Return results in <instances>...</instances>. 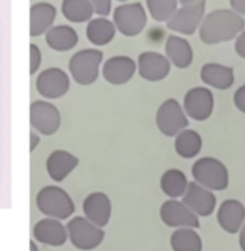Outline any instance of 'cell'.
Listing matches in <instances>:
<instances>
[{"label":"cell","instance_id":"obj_38","mask_svg":"<svg viewBox=\"0 0 245 251\" xmlns=\"http://www.w3.org/2000/svg\"><path fill=\"white\" fill-rule=\"evenodd\" d=\"M30 251H39V248L34 241L30 242Z\"/></svg>","mask_w":245,"mask_h":251},{"label":"cell","instance_id":"obj_27","mask_svg":"<svg viewBox=\"0 0 245 251\" xmlns=\"http://www.w3.org/2000/svg\"><path fill=\"white\" fill-rule=\"evenodd\" d=\"M170 245L173 251H202V239L195 228L181 227L171 234Z\"/></svg>","mask_w":245,"mask_h":251},{"label":"cell","instance_id":"obj_18","mask_svg":"<svg viewBox=\"0 0 245 251\" xmlns=\"http://www.w3.org/2000/svg\"><path fill=\"white\" fill-rule=\"evenodd\" d=\"M34 237L37 242L50 247H61L69 239L67 227L59 219L46 218L34 227Z\"/></svg>","mask_w":245,"mask_h":251},{"label":"cell","instance_id":"obj_25","mask_svg":"<svg viewBox=\"0 0 245 251\" xmlns=\"http://www.w3.org/2000/svg\"><path fill=\"white\" fill-rule=\"evenodd\" d=\"M189 185L186 174L178 169H169L160 177V189L170 199L182 198Z\"/></svg>","mask_w":245,"mask_h":251},{"label":"cell","instance_id":"obj_35","mask_svg":"<svg viewBox=\"0 0 245 251\" xmlns=\"http://www.w3.org/2000/svg\"><path fill=\"white\" fill-rule=\"evenodd\" d=\"M30 140H31V143H30V150L34 151V150L37 147V145L40 144V136L37 135L36 133L31 132V134H30Z\"/></svg>","mask_w":245,"mask_h":251},{"label":"cell","instance_id":"obj_19","mask_svg":"<svg viewBox=\"0 0 245 251\" xmlns=\"http://www.w3.org/2000/svg\"><path fill=\"white\" fill-rule=\"evenodd\" d=\"M79 159L74 154L65 151V150H56L53 151L46 162L47 173L53 181L62 182L69 175L77 168Z\"/></svg>","mask_w":245,"mask_h":251},{"label":"cell","instance_id":"obj_31","mask_svg":"<svg viewBox=\"0 0 245 251\" xmlns=\"http://www.w3.org/2000/svg\"><path fill=\"white\" fill-rule=\"evenodd\" d=\"M94 6L95 13L102 17H107L111 12V0H90Z\"/></svg>","mask_w":245,"mask_h":251},{"label":"cell","instance_id":"obj_21","mask_svg":"<svg viewBox=\"0 0 245 251\" xmlns=\"http://www.w3.org/2000/svg\"><path fill=\"white\" fill-rule=\"evenodd\" d=\"M56 17V9L49 2H37L30 10V35L37 37L47 32L53 26Z\"/></svg>","mask_w":245,"mask_h":251},{"label":"cell","instance_id":"obj_36","mask_svg":"<svg viewBox=\"0 0 245 251\" xmlns=\"http://www.w3.org/2000/svg\"><path fill=\"white\" fill-rule=\"evenodd\" d=\"M239 247H241L242 251H245V223L239 231Z\"/></svg>","mask_w":245,"mask_h":251},{"label":"cell","instance_id":"obj_5","mask_svg":"<svg viewBox=\"0 0 245 251\" xmlns=\"http://www.w3.org/2000/svg\"><path fill=\"white\" fill-rule=\"evenodd\" d=\"M66 227L69 239L73 247L79 250L96 249L105 237L103 228L92 224L85 217H74L70 220Z\"/></svg>","mask_w":245,"mask_h":251},{"label":"cell","instance_id":"obj_30","mask_svg":"<svg viewBox=\"0 0 245 251\" xmlns=\"http://www.w3.org/2000/svg\"><path fill=\"white\" fill-rule=\"evenodd\" d=\"M41 50L36 45L30 46V75H35L41 66Z\"/></svg>","mask_w":245,"mask_h":251},{"label":"cell","instance_id":"obj_10","mask_svg":"<svg viewBox=\"0 0 245 251\" xmlns=\"http://www.w3.org/2000/svg\"><path fill=\"white\" fill-rule=\"evenodd\" d=\"M159 215L162 222L169 227H200V220L189 207L176 199H170L160 206Z\"/></svg>","mask_w":245,"mask_h":251},{"label":"cell","instance_id":"obj_12","mask_svg":"<svg viewBox=\"0 0 245 251\" xmlns=\"http://www.w3.org/2000/svg\"><path fill=\"white\" fill-rule=\"evenodd\" d=\"M36 89L41 96L48 100H58L69 92L70 78L61 68H47L37 77Z\"/></svg>","mask_w":245,"mask_h":251},{"label":"cell","instance_id":"obj_39","mask_svg":"<svg viewBox=\"0 0 245 251\" xmlns=\"http://www.w3.org/2000/svg\"><path fill=\"white\" fill-rule=\"evenodd\" d=\"M118 1H127V0H118Z\"/></svg>","mask_w":245,"mask_h":251},{"label":"cell","instance_id":"obj_3","mask_svg":"<svg viewBox=\"0 0 245 251\" xmlns=\"http://www.w3.org/2000/svg\"><path fill=\"white\" fill-rule=\"evenodd\" d=\"M192 175L195 182L209 190L221 192L230 183L227 168L214 157H202L196 160L192 168Z\"/></svg>","mask_w":245,"mask_h":251},{"label":"cell","instance_id":"obj_22","mask_svg":"<svg viewBox=\"0 0 245 251\" xmlns=\"http://www.w3.org/2000/svg\"><path fill=\"white\" fill-rule=\"evenodd\" d=\"M165 53L171 64L181 70L189 67L194 58L190 43L186 39L177 35H170L168 37L167 43H165Z\"/></svg>","mask_w":245,"mask_h":251},{"label":"cell","instance_id":"obj_1","mask_svg":"<svg viewBox=\"0 0 245 251\" xmlns=\"http://www.w3.org/2000/svg\"><path fill=\"white\" fill-rule=\"evenodd\" d=\"M244 26V18L233 10H214L203 18L198 28V37L209 46L227 42L235 39Z\"/></svg>","mask_w":245,"mask_h":251},{"label":"cell","instance_id":"obj_17","mask_svg":"<svg viewBox=\"0 0 245 251\" xmlns=\"http://www.w3.org/2000/svg\"><path fill=\"white\" fill-rule=\"evenodd\" d=\"M217 220L220 227L225 232L235 234L241 231L245 223V207L241 201L228 199L219 206Z\"/></svg>","mask_w":245,"mask_h":251},{"label":"cell","instance_id":"obj_20","mask_svg":"<svg viewBox=\"0 0 245 251\" xmlns=\"http://www.w3.org/2000/svg\"><path fill=\"white\" fill-rule=\"evenodd\" d=\"M201 80L218 90H227L235 83L233 68L220 64H206L200 71Z\"/></svg>","mask_w":245,"mask_h":251},{"label":"cell","instance_id":"obj_9","mask_svg":"<svg viewBox=\"0 0 245 251\" xmlns=\"http://www.w3.org/2000/svg\"><path fill=\"white\" fill-rule=\"evenodd\" d=\"M183 109L187 116L195 121H206L214 109V96L207 87L196 86L187 91L183 100Z\"/></svg>","mask_w":245,"mask_h":251},{"label":"cell","instance_id":"obj_28","mask_svg":"<svg viewBox=\"0 0 245 251\" xmlns=\"http://www.w3.org/2000/svg\"><path fill=\"white\" fill-rule=\"evenodd\" d=\"M64 17L72 23H84L92 20L95 10L90 0H62Z\"/></svg>","mask_w":245,"mask_h":251},{"label":"cell","instance_id":"obj_26","mask_svg":"<svg viewBox=\"0 0 245 251\" xmlns=\"http://www.w3.org/2000/svg\"><path fill=\"white\" fill-rule=\"evenodd\" d=\"M202 149V138L194 129H183L176 135V153L184 159H192L200 153Z\"/></svg>","mask_w":245,"mask_h":251},{"label":"cell","instance_id":"obj_37","mask_svg":"<svg viewBox=\"0 0 245 251\" xmlns=\"http://www.w3.org/2000/svg\"><path fill=\"white\" fill-rule=\"evenodd\" d=\"M200 1L201 0H178V2L182 5V6H186V5H193Z\"/></svg>","mask_w":245,"mask_h":251},{"label":"cell","instance_id":"obj_16","mask_svg":"<svg viewBox=\"0 0 245 251\" xmlns=\"http://www.w3.org/2000/svg\"><path fill=\"white\" fill-rule=\"evenodd\" d=\"M83 212L90 222L103 228L108 225L113 212L110 199L102 192L89 194L83 201Z\"/></svg>","mask_w":245,"mask_h":251},{"label":"cell","instance_id":"obj_23","mask_svg":"<svg viewBox=\"0 0 245 251\" xmlns=\"http://www.w3.org/2000/svg\"><path fill=\"white\" fill-rule=\"evenodd\" d=\"M78 34L72 26H51L46 32V42L53 50L67 51L74 48L78 43Z\"/></svg>","mask_w":245,"mask_h":251},{"label":"cell","instance_id":"obj_15","mask_svg":"<svg viewBox=\"0 0 245 251\" xmlns=\"http://www.w3.org/2000/svg\"><path fill=\"white\" fill-rule=\"evenodd\" d=\"M137 67L138 65L129 56H113L103 65L102 75L111 85H123L133 78Z\"/></svg>","mask_w":245,"mask_h":251},{"label":"cell","instance_id":"obj_11","mask_svg":"<svg viewBox=\"0 0 245 251\" xmlns=\"http://www.w3.org/2000/svg\"><path fill=\"white\" fill-rule=\"evenodd\" d=\"M31 126L43 135H53L61 125L59 109L46 100H36L30 106Z\"/></svg>","mask_w":245,"mask_h":251},{"label":"cell","instance_id":"obj_33","mask_svg":"<svg viewBox=\"0 0 245 251\" xmlns=\"http://www.w3.org/2000/svg\"><path fill=\"white\" fill-rule=\"evenodd\" d=\"M235 50L241 58L245 59V31L242 32L235 43Z\"/></svg>","mask_w":245,"mask_h":251},{"label":"cell","instance_id":"obj_7","mask_svg":"<svg viewBox=\"0 0 245 251\" xmlns=\"http://www.w3.org/2000/svg\"><path fill=\"white\" fill-rule=\"evenodd\" d=\"M113 22L116 29L124 36H138L146 26V11L140 2L120 5L114 10Z\"/></svg>","mask_w":245,"mask_h":251},{"label":"cell","instance_id":"obj_8","mask_svg":"<svg viewBox=\"0 0 245 251\" xmlns=\"http://www.w3.org/2000/svg\"><path fill=\"white\" fill-rule=\"evenodd\" d=\"M206 0H201L193 5L182 6L167 22V26L175 32L182 35H193L200 28L205 18Z\"/></svg>","mask_w":245,"mask_h":251},{"label":"cell","instance_id":"obj_2","mask_svg":"<svg viewBox=\"0 0 245 251\" xmlns=\"http://www.w3.org/2000/svg\"><path fill=\"white\" fill-rule=\"evenodd\" d=\"M37 208L48 218L65 220L69 219L75 211L74 202L70 194L58 185H47L42 188L36 196Z\"/></svg>","mask_w":245,"mask_h":251},{"label":"cell","instance_id":"obj_24","mask_svg":"<svg viewBox=\"0 0 245 251\" xmlns=\"http://www.w3.org/2000/svg\"><path fill=\"white\" fill-rule=\"evenodd\" d=\"M116 34V26L114 22L105 17H98L89 21L86 26L88 40L95 46H107L114 40Z\"/></svg>","mask_w":245,"mask_h":251},{"label":"cell","instance_id":"obj_14","mask_svg":"<svg viewBox=\"0 0 245 251\" xmlns=\"http://www.w3.org/2000/svg\"><path fill=\"white\" fill-rule=\"evenodd\" d=\"M171 62L167 56L157 51H144L139 55V75L147 81H160L169 75Z\"/></svg>","mask_w":245,"mask_h":251},{"label":"cell","instance_id":"obj_6","mask_svg":"<svg viewBox=\"0 0 245 251\" xmlns=\"http://www.w3.org/2000/svg\"><path fill=\"white\" fill-rule=\"evenodd\" d=\"M158 129L165 136H175L189 125L183 106L175 98H169L159 105L156 115Z\"/></svg>","mask_w":245,"mask_h":251},{"label":"cell","instance_id":"obj_32","mask_svg":"<svg viewBox=\"0 0 245 251\" xmlns=\"http://www.w3.org/2000/svg\"><path fill=\"white\" fill-rule=\"evenodd\" d=\"M233 103L239 111L245 114V84L239 87L233 95Z\"/></svg>","mask_w":245,"mask_h":251},{"label":"cell","instance_id":"obj_34","mask_svg":"<svg viewBox=\"0 0 245 251\" xmlns=\"http://www.w3.org/2000/svg\"><path fill=\"white\" fill-rule=\"evenodd\" d=\"M230 5L238 15L245 16V0H230Z\"/></svg>","mask_w":245,"mask_h":251},{"label":"cell","instance_id":"obj_29","mask_svg":"<svg viewBox=\"0 0 245 251\" xmlns=\"http://www.w3.org/2000/svg\"><path fill=\"white\" fill-rule=\"evenodd\" d=\"M149 15L157 22H168L178 9V0H146Z\"/></svg>","mask_w":245,"mask_h":251},{"label":"cell","instance_id":"obj_13","mask_svg":"<svg viewBox=\"0 0 245 251\" xmlns=\"http://www.w3.org/2000/svg\"><path fill=\"white\" fill-rule=\"evenodd\" d=\"M182 202L197 217H208L216 209L217 198L212 190L194 181L189 182L186 194L182 196Z\"/></svg>","mask_w":245,"mask_h":251},{"label":"cell","instance_id":"obj_4","mask_svg":"<svg viewBox=\"0 0 245 251\" xmlns=\"http://www.w3.org/2000/svg\"><path fill=\"white\" fill-rule=\"evenodd\" d=\"M103 53L98 49L88 48L79 50L70 60L69 68L72 78L79 85H91L99 75Z\"/></svg>","mask_w":245,"mask_h":251}]
</instances>
